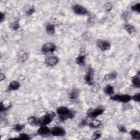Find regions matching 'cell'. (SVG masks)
Wrapping results in <instances>:
<instances>
[{
  "mask_svg": "<svg viewBox=\"0 0 140 140\" xmlns=\"http://www.w3.org/2000/svg\"><path fill=\"white\" fill-rule=\"evenodd\" d=\"M105 112V109L102 107H97L95 109H90L87 112L88 117L92 118H96L99 115L102 114L103 112Z\"/></svg>",
  "mask_w": 140,
  "mask_h": 140,
  "instance_id": "5b68a950",
  "label": "cell"
},
{
  "mask_svg": "<svg viewBox=\"0 0 140 140\" xmlns=\"http://www.w3.org/2000/svg\"><path fill=\"white\" fill-rule=\"evenodd\" d=\"M20 87V83L16 81H12L10 82L9 86L8 87V90L9 91H13L19 89Z\"/></svg>",
  "mask_w": 140,
  "mask_h": 140,
  "instance_id": "4fadbf2b",
  "label": "cell"
},
{
  "mask_svg": "<svg viewBox=\"0 0 140 140\" xmlns=\"http://www.w3.org/2000/svg\"><path fill=\"white\" fill-rule=\"evenodd\" d=\"M38 120V119L35 117H30L27 118V121L29 123L32 125H37Z\"/></svg>",
  "mask_w": 140,
  "mask_h": 140,
  "instance_id": "7402d4cb",
  "label": "cell"
},
{
  "mask_svg": "<svg viewBox=\"0 0 140 140\" xmlns=\"http://www.w3.org/2000/svg\"><path fill=\"white\" fill-rule=\"evenodd\" d=\"M132 83L133 86L136 88H139L140 87V80H139V73L135 77L132 78Z\"/></svg>",
  "mask_w": 140,
  "mask_h": 140,
  "instance_id": "ac0fdd59",
  "label": "cell"
},
{
  "mask_svg": "<svg viewBox=\"0 0 140 140\" xmlns=\"http://www.w3.org/2000/svg\"><path fill=\"white\" fill-rule=\"evenodd\" d=\"M5 19V14L3 13H1V16H0V21L2 23Z\"/></svg>",
  "mask_w": 140,
  "mask_h": 140,
  "instance_id": "d6a6232c",
  "label": "cell"
},
{
  "mask_svg": "<svg viewBox=\"0 0 140 140\" xmlns=\"http://www.w3.org/2000/svg\"><path fill=\"white\" fill-rule=\"evenodd\" d=\"M51 133L54 136L63 137L66 135V131L62 127L55 126L51 130Z\"/></svg>",
  "mask_w": 140,
  "mask_h": 140,
  "instance_id": "52a82bcc",
  "label": "cell"
},
{
  "mask_svg": "<svg viewBox=\"0 0 140 140\" xmlns=\"http://www.w3.org/2000/svg\"><path fill=\"white\" fill-rule=\"evenodd\" d=\"M57 49V46L54 43L52 42H49L46 43L42 46L41 48V51L44 54L48 53H53Z\"/></svg>",
  "mask_w": 140,
  "mask_h": 140,
  "instance_id": "277c9868",
  "label": "cell"
},
{
  "mask_svg": "<svg viewBox=\"0 0 140 140\" xmlns=\"http://www.w3.org/2000/svg\"><path fill=\"white\" fill-rule=\"evenodd\" d=\"M46 31L48 34L53 35L55 32V29L54 25H51V24H49L46 26Z\"/></svg>",
  "mask_w": 140,
  "mask_h": 140,
  "instance_id": "44dd1931",
  "label": "cell"
},
{
  "mask_svg": "<svg viewBox=\"0 0 140 140\" xmlns=\"http://www.w3.org/2000/svg\"><path fill=\"white\" fill-rule=\"evenodd\" d=\"M119 130L121 132H123V133L126 132V131H127L126 127L124 126H123V125H121V126H119Z\"/></svg>",
  "mask_w": 140,
  "mask_h": 140,
  "instance_id": "4dcf8cb0",
  "label": "cell"
},
{
  "mask_svg": "<svg viewBox=\"0 0 140 140\" xmlns=\"http://www.w3.org/2000/svg\"><path fill=\"white\" fill-rule=\"evenodd\" d=\"M35 12V8H34V7H32L31 8H30L29 9V10L27 12L26 14L27 15H32L33 13H34V12Z\"/></svg>",
  "mask_w": 140,
  "mask_h": 140,
  "instance_id": "f1b7e54d",
  "label": "cell"
},
{
  "mask_svg": "<svg viewBox=\"0 0 140 140\" xmlns=\"http://www.w3.org/2000/svg\"><path fill=\"white\" fill-rule=\"evenodd\" d=\"M112 5L111 3H107L105 4V9L106 11H109L112 9Z\"/></svg>",
  "mask_w": 140,
  "mask_h": 140,
  "instance_id": "f546056e",
  "label": "cell"
},
{
  "mask_svg": "<svg viewBox=\"0 0 140 140\" xmlns=\"http://www.w3.org/2000/svg\"><path fill=\"white\" fill-rule=\"evenodd\" d=\"M104 92L108 95H111L114 93V88L111 85H108L104 88Z\"/></svg>",
  "mask_w": 140,
  "mask_h": 140,
  "instance_id": "ffe728a7",
  "label": "cell"
},
{
  "mask_svg": "<svg viewBox=\"0 0 140 140\" xmlns=\"http://www.w3.org/2000/svg\"><path fill=\"white\" fill-rule=\"evenodd\" d=\"M130 134L132 138L135 139L139 140L140 139V133L138 130H132L130 132Z\"/></svg>",
  "mask_w": 140,
  "mask_h": 140,
  "instance_id": "d6986e66",
  "label": "cell"
},
{
  "mask_svg": "<svg viewBox=\"0 0 140 140\" xmlns=\"http://www.w3.org/2000/svg\"><path fill=\"white\" fill-rule=\"evenodd\" d=\"M124 28L126 32L130 35H132L136 32L135 28L132 25H130V24H126V25H125Z\"/></svg>",
  "mask_w": 140,
  "mask_h": 140,
  "instance_id": "2e32d148",
  "label": "cell"
},
{
  "mask_svg": "<svg viewBox=\"0 0 140 140\" xmlns=\"http://www.w3.org/2000/svg\"><path fill=\"white\" fill-rule=\"evenodd\" d=\"M86 56L84 52L83 51L81 52V53L79 54V55L76 58V63L77 64L80 66H84L86 63Z\"/></svg>",
  "mask_w": 140,
  "mask_h": 140,
  "instance_id": "8fae6325",
  "label": "cell"
},
{
  "mask_svg": "<svg viewBox=\"0 0 140 140\" xmlns=\"http://www.w3.org/2000/svg\"><path fill=\"white\" fill-rule=\"evenodd\" d=\"M20 138H22V139H30V138H31V137H30V136L27 134H26V133H20V134L19 135V137Z\"/></svg>",
  "mask_w": 140,
  "mask_h": 140,
  "instance_id": "83f0119b",
  "label": "cell"
},
{
  "mask_svg": "<svg viewBox=\"0 0 140 140\" xmlns=\"http://www.w3.org/2000/svg\"><path fill=\"white\" fill-rule=\"evenodd\" d=\"M102 135V133L100 131H96L93 133V139H99Z\"/></svg>",
  "mask_w": 140,
  "mask_h": 140,
  "instance_id": "d4e9b609",
  "label": "cell"
},
{
  "mask_svg": "<svg viewBox=\"0 0 140 140\" xmlns=\"http://www.w3.org/2000/svg\"><path fill=\"white\" fill-rule=\"evenodd\" d=\"M51 133V130L47 125L41 126V127L37 130L38 135L41 136H46Z\"/></svg>",
  "mask_w": 140,
  "mask_h": 140,
  "instance_id": "7c38bea8",
  "label": "cell"
},
{
  "mask_svg": "<svg viewBox=\"0 0 140 140\" xmlns=\"http://www.w3.org/2000/svg\"><path fill=\"white\" fill-rule=\"evenodd\" d=\"M0 78H1V81H3L4 80L5 78V76H4V75H3V74H1V75H0Z\"/></svg>",
  "mask_w": 140,
  "mask_h": 140,
  "instance_id": "836d02e7",
  "label": "cell"
},
{
  "mask_svg": "<svg viewBox=\"0 0 140 140\" xmlns=\"http://www.w3.org/2000/svg\"><path fill=\"white\" fill-rule=\"evenodd\" d=\"M132 99L134 100L135 101L139 102H140V94L139 93H137L135 94L134 95H133L131 96Z\"/></svg>",
  "mask_w": 140,
  "mask_h": 140,
  "instance_id": "4316f807",
  "label": "cell"
},
{
  "mask_svg": "<svg viewBox=\"0 0 140 140\" xmlns=\"http://www.w3.org/2000/svg\"><path fill=\"white\" fill-rule=\"evenodd\" d=\"M101 121L97 119L96 118H94L92 119V120H91L90 122L89 123V125L91 127H93V128H96V127H98L101 125Z\"/></svg>",
  "mask_w": 140,
  "mask_h": 140,
  "instance_id": "9a60e30c",
  "label": "cell"
},
{
  "mask_svg": "<svg viewBox=\"0 0 140 140\" xmlns=\"http://www.w3.org/2000/svg\"><path fill=\"white\" fill-rule=\"evenodd\" d=\"M94 72L92 68H90L87 73V75L85 77V80L86 83L89 85H92L94 82Z\"/></svg>",
  "mask_w": 140,
  "mask_h": 140,
  "instance_id": "9c48e42d",
  "label": "cell"
},
{
  "mask_svg": "<svg viewBox=\"0 0 140 140\" xmlns=\"http://www.w3.org/2000/svg\"><path fill=\"white\" fill-rule=\"evenodd\" d=\"M118 74L115 72H113L110 74H107L105 76V80L106 81H112L115 80L117 77Z\"/></svg>",
  "mask_w": 140,
  "mask_h": 140,
  "instance_id": "e0dca14e",
  "label": "cell"
},
{
  "mask_svg": "<svg viewBox=\"0 0 140 140\" xmlns=\"http://www.w3.org/2000/svg\"><path fill=\"white\" fill-rule=\"evenodd\" d=\"M11 27L12 29L15 30V31H16V30H18V29H19L20 27V25H19V24L18 23V22H14L13 23H12L11 24Z\"/></svg>",
  "mask_w": 140,
  "mask_h": 140,
  "instance_id": "484cf974",
  "label": "cell"
},
{
  "mask_svg": "<svg viewBox=\"0 0 140 140\" xmlns=\"http://www.w3.org/2000/svg\"><path fill=\"white\" fill-rule=\"evenodd\" d=\"M57 113L59 114L61 121H64L68 119H72L75 117V113L66 107H59L57 108Z\"/></svg>",
  "mask_w": 140,
  "mask_h": 140,
  "instance_id": "6da1fadb",
  "label": "cell"
},
{
  "mask_svg": "<svg viewBox=\"0 0 140 140\" xmlns=\"http://www.w3.org/2000/svg\"><path fill=\"white\" fill-rule=\"evenodd\" d=\"M110 99L112 101H119L123 103H127L132 100V97L130 95L127 94H116L111 96Z\"/></svg>",
  "mask_w": 140,
  "mask_h": 140,
  "instance_id": "3957f363",
  "label": "cell"
},
{
  "mask_svg": "<svg viewBox=\"0 0 140 140\" xmlns=\"http://www.w3.org/2000/svg\"><path fill=\"white\" fill-rule=\"evenodd\" d=\"M24 127H25V125L23 124H16L14 126V130L17 132H19L21 131Z\"/></svg>",
  "mask_w": 140,
  "mask_h": 140,
  "instance_id": "cb8c5ba5",
  "label": "cell"
},
{
  "mask_svg": "<svg viewBox=\"0 0 140 140\" xmlns=\"http://www.w3.org/2000/svg\"><path fill=\"white\" fill-rule=\"evenodd\" d=\"M79 95H80V92H79V90L76 89H72L69 93V97L71 100H75L78 98Z\"/></svg>",
  "mask_w": 140,
  "mask_h": 140,
  "instance_id": "5bb4252c",
  "label": "cell"
},
{
  "mask_svg": "<svg viewBox=\"0 0 140 140\" xmlns=\"http://www.w3.org/2000/svg\"><path fill=\"white\" fill-rule=\"evenodd\" d=\"M131 9L132 11L137 12V13H139L140 12V3H138L134 5H133L131 7Z\"/></svg>",
  "mask_w": 140,
  "mask_h": 140,
  "instance_id": "603a6c76",
  "label": "cell"
},
{
  "mask_svg": "<svg viewBox=\"0 0 140 140\" xmlns=\"http://www.w3.org/2000/svg\"><path fill=\"white\" fill-rule=\"evenodd\" d=\"M72 9L75 14L79 15H86L89 13L87 8L80 4L74 5L73 6Z\"/></svg>",
  "mask_w": 140,
  "mask_h": 140,
  "instance_id": "8992f818",
  "label": "cell"
},
{
  "mask_svg": "<svg viewBox=\"0 0 140 140\" xmlns=\"http://www.w3.org/2000/svg\"><path fill=\"white\" fill-rule=\"evenodd\" d=\"M59 59L56 56H51L46 58V63L48 66H54L56 65L59 62Z\"/></svg>",
  "mask_w": 140,
  "mask_h": 140,
  "instance_id": "30bf717a",
  "label": "cell"
},
{
  "mask_svg": "<svg viewBox=\"0 0 140 140\" xmlns=\"http://www.w3.org/2000/svg\"><path fill=\"white\" fill-rule=\"evenodd\" d=\"M55 116V113L54 112H48L46 115H44V116L38 119L37 125L38 124L40 125L41 126H43L49 124L52 122V121L53 120Z\"/></svg>",
  "mask_w": 140,
  "mask_h": 140,
  "instance_id": "7a4b0ae2",
  "label": "cell"
},
{
  "mask_svg": "<svg viewBox=\"0 0 140 140\" xmlns=\"http://www.w3.org/2000/svg\"><path fill=\"white\" fill-rule=\"evenodd\" d=\"M27 54L26 53H23L20 56V58L22 60H25L27 59Z\"/></svg>",
  "mask_w": 140,
  "mask_h": 140,
  "instance_id": "1f68e13d",
  "label": "cell"
},
{
  "mask_svg": "<svg viewBox=\"0 0 140 140\" xmlns=\"http://www.w3.org/2000/svg\"><path fill=\"white\" fill-rule=\"evenodd\" d=\"M97 45L102 51H107L111 48V43L105 40H99L97 42Z\"/></svg>",
  "mask_w": 140,
  "mask_h": 140,
  "instance_id": "ba28073f",
  "label": "cell"
}]
</instances>
